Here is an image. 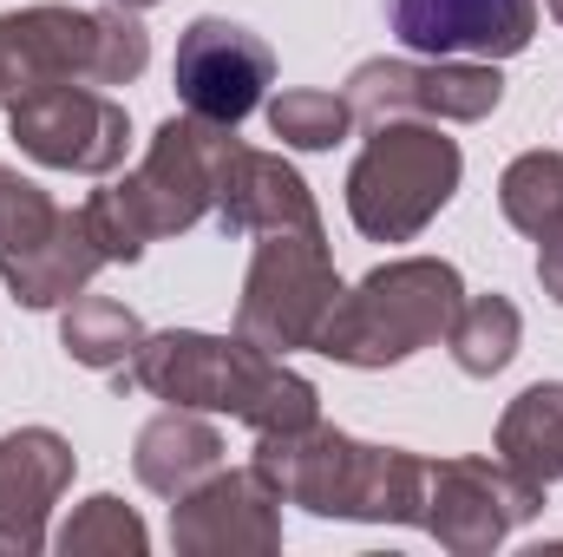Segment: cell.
Segmentation results:
<instances>
[{
	"label": "cell",
	"instance_id": "cell-8",
	"mask_svg": "<svg viewBox=\"0 0 563 557\" xmlns=\"http://www.w3.org/2000/svg\"><path fill=\"white\" fill-rule=\"evenodd\" d=\"M544 485H531L525 472H511L505 459H426V512L420 532L439 538V551L452 557H492L518 525L544 518Z\"/></svg>",
	"mask_w": 563,
	"mask_h": 557
},
{
	"label": "cell",
	"instance_id": "cell-25",
	"mask_svg": "<svg viewBox=\"0 0 563 557\" xmlns=\"http://www.w3.org/2000/svg\"><path fill=\"white\" fill-rule=\"evenodd\" d=\"M20 86H26V79H20V59H13V46H7V33H0V106H7Z\"/></svg>",
	"mask_w": 563,
	"mask_h": 557
},
{
	"label": "cell",
	"instance_id": "cell-15",
	"mask_svg": "<svg viewBox=\"0 0 563 557\" xmlns=\"http://www.w3.org/2000/svg\"><path fill=\"white\" fill-rule=\"evenodd\" d=\"M106 270L92 230H86V210H59L53 230L13 256H0V282L20 308H66L73 295H86L92 276Z\"/></svg>",
	"mask_w": 563,
	"mask_h": 557
},
{
	"label": "cell",
	"instance_id": "cell-13",
	"mask_svg": "<svg viewBox=\"0 0 563 557\" xmlns=\"http://www.w3.org/2000/svg\"><path fill=\"white\" fill-rule=\"evenodd\" d=\"M79 452L53 426L0 433V557H40L53 545V505L66 499Z\"/></svg>",
	"mask_w": 563,
	"mask_h": 557
},
{
	"label": "cell",
	"instance_id": "cell-23",
	"mask_svg": "<svg viewBox=\"0 0 563 557\" xmlns=\"http://www.w3.org/2000/svg\"><path fill=\"white\" fill-rule=\"evenodd\" d=\"M66 204H53L33 177H20V171H7L0 164V256H13V250H26V243H40L46 230H53V217H59Z\"/></svg>",
	"mask_w": 563,
	"mask_h": 557
},
{
	"label": "cell",
	"instance_id": "cell-21",
	"mask_svg": "<svg viewBox=\"0 0 563 557\" xmlns=\"http://www.w3.org/2000/svg\"><path fill=\"white\" fill-rule=\"evenodd\" d=\"M263 112H269V132H276L288 151H334V144L354 132V106H347V92L295 86V92H276Z\"/></svg>",
	"mask_w": 563,
	"mask_h": 557
},
{
	"label": "cell",
	"instance_id": "cell-7",
	"mask_svg": "<svg viewBox=\"0 0 563 557\" xmlns=\"http://www.w3.org/2000/svg\"><path fill=\"white\" fill-rule=\"evenodd\" d=\"M7 139L46 171H79V177H112L132 144V112L106 86L79 79H40L7 99Z\"/></svg>",
	"mask_w": 563,
	"mask_h": 557
},
{
	"label": "cell",
	"instance_id": "cell-24",
	"mask_svg": "<svg viewBox=\"0 0 563 557\" xmlns=\"http://www.w3.org/2000/svg\"><path fill=\"white\" fill-rule=\"evenodd\" d=\"M538 282H544V295L563 308V230L538 237Z\"/></svg>",
	"mask_w": 563,
	"mask_h": 557
},
{
	"label": "cell",
	"instance_id": "cell-6",
	"mask_svg": "<svg viewBox=\"0 0 563 557\" xmlns=\"http://www.w3.org/2000/svg\"><path fill=\"white\" fill-rule=\"evenodd\" d=\"M341 270L328 250V230H263L256 256L243 270V295H236V335H250L269 354H295L321 341V321L341 302Z\"/></svg>",
	"mask_w": 563,
	"mask_h": 557
},
{
	"label": "cell",
	"instance_id": "cell-18",
	"mask_svg": "<svg viewBox=\"0 0 563 557\" xmlns=\"http://www.w3.org/2000/svg\"><path fill=\"white\" fill-rule=\"evenodd\" d=\"M518 341H525V315H518V302L511 295H465L459 302V315H452V328H445V354L459 361V374H472V381H492V374H505L511 361H518Z\"/></svg>",
	"mask_w": 563,
	"mask_h": 557
},
{
	"label": "cell",
	"instance_id": "cell-26",
	"mask_svg": "<svg viewBox=\"0 0 563 557\" xmlns=\"http://www.w3.org/2000/svg\"><path fill=\"white\" fill-rule=\"evenodd\" d=\"M112 7H132V13H144V7H157V0H112Z\"/></svg>",
	"mask_w": 563,
	"mask_h": 557
},
{
	"label": "cell",
	"instance_id": "cell-16",
	"mask_svg": "<svg viewBox=\"0 0 563 557\" xmlns=\"http://www.w3.org/2000/svg\"><path fill=\"white\" fill-rule=\"evenodd\" d=\"M217 466H223V433L197 407H164V414L144 419L139 439H132V472H139L144 492H157V499H184Z\"/></svg>",
	"mask_w": 563,
	"mask_h": 557
},
{
	"label": "cell",
	"instance_id": "cell-10",
	"mask_svg": "<svg viewBox=\"0 0 563 557\" xmlns=\"http://www.w3.org/2000/svg\"><path fill=\"white\" fill-rule=\"evenodd\" d=\"M170 86L184 99V112L197 119H217V125H243L250 112L269 106V86H276V53L223 20V13H203L184 26L177 40V59H170Z\"/></svg>",
	"mask_w": 563,
	"mask_h": 557
},
{
	"label": "cell",
	"instance_id": "cell-1",
	"mask_svg": "<svg viewBox=\"0 0 563 557\" xmlns=\"http://www.w3.org/2000/svg\"><path fill=\"white\" fill-rule=\"evenodd\" d=\"M119 387H139L164 407H197V414H230L250 433H295L321 419V394L308 374L288 368V354L256 348L250 335H203V328H164L144 335Z\"/></svg>",
	"mask_w": 563,
	"mask_h": 557
},
{
	"label": "cell",
	"instance_id": "cell-3",
	"mask_svg": "<svg viewBox=\"0 0 563 557\" xmlns=\"http://www.w3.org/2000/svg\"><path fill=\"white\" fill-rule=\"evenodd\" d=\"M230 139H236V125H217V119H197V112L164 119L144 144L139 171L79 204L99 256L106 263H139L157 237H177V230L203 223L217 210V164H223Z\"/></svg>",
	"mask_w": 563,
	"mask_h": 557
},
{
	"label": "cell",
	"instance_id": "cell-19",
	"mask_svg": "<svg viewBox=\"0 0 563 557\" xmlns=\"http://www.w3.org/2000/svg\"><path fill=\"white\" fill-rule=\"evenodd\" d=\"M139 341H144L139 308H125L112 295H73L66 315H59V348L92 374H125Z\"/></svg>",
	"mask_w": 563,
	"mask_h": 557
},
{
	"label": "cell",
	"instance_id": "cell-9",
	"mask_svg": "<svg viewBox=\"0 0 563 557\" xmlns=\"http://www.w3.org/2000/svg\"><path fill=\"white\" fill-rule=\"evenodd\" d=\"M354 119H432L478 125L505 106V79L492 59H361L347 73Z\"/></svg>",
	"mask_w": 563,
	"mask_h": 557
},
{
	"label": "cell",
	"instance_id": "cell-17",
	"mask_svg": "<svg viewBox=\"0 0 563 557\" xmlns=\"http://www.w3.org/2000/svg\"><path fill=\"white\" fill-rule=\"evenodd\" d=\"M498 459L511 466V472H525L531 485H558L563 479V381H531L505 419H498Z\"/></svg>",
	"mask_w": 563,
	"mask_h": 557
},
{
	"label": "cell",
	"instance_id": "cell-11",
	"mask_svg": "<svg viewBox=\"0 0 563 557\" xmlns=\"http://www.w3.org/2000/svg\"><path fill=\"white\" fill-rule=\"evenodd\" d=\"M170 545L184 557H269L282 551V492L250 466H217L203 485L170 499Z\"/></svg>",
	"mask_w": 563,
	"mask_h": 557
},
{
	"label": "cell",
	"instance_id": "cell-27",
	"mask_svg": "<svg viewBox=\"0 0 563 557\" xmlns=\"http://www.w3.org/2000/svg\"><path fill=\"white\" fill-rule=\"evenodd\" d=\"M544 7H551V13H558V20H563V0H544Z\"/></svg>",
	"mask_w": 563,
	"mask_h": 557
},
{
	"label": "cell",
	"instance_id": "cell-22",
	"mask_svg": "<svg viewBox=\"0 0 563 557\" xmlns=\"http://www.w3.org/2000/svg\"><path fill=\"white\" fill-rule=\"evenodd\" d=\"M144 545H151V532H144V518L119 499V492H92V499L53 532V551H66V557H92V551L144 557Z\"/></svg>",
	"mask_w": 563,
	"mask_h": 557
},
{
	"label": "cell",
	"instance_id": "cell-4",
	"mask_svg": "<svg viewBox=\"0 0 563 557\" xmlns=\"http://www.w3.org/2000/svg\"><path fill=\"white\" fill-rule=\"evenodd\" d=\"M465 302V282L445 256H400L380 263L354 288H341L334 315L321 321L314 354L341 368H400L420 348H439L452 315Z\"/></svg>",
	"mask_w": 563,
	"mask_h": 557
},
{
	"label": "cell",
	"instance_id": "cell-14",
	"mask_svg": "<svg viewBox=\"0 0 563 557\" xmlns=\"http://www.w3.org/2000/svg\"><path fill=\"white\" fill-rule=\"evenodd\" d=\"M210 217L230 237H263V230H314L321 204L282 151H256V144L230 139L223 164H217V210Z\"/></svg>",
	"mask_w": 563,
	"mask_h": 557
},
{
	"label": "cell",
	"instance_id": "cell-20",
	"mask_svg": "<svg viewBox=\"0 0 563 557\" xmlns=\"http://www.w3.org/2000/svg\"><path fill=\"white\" fill-rule=\"evenodd\" d=\"M498 210L531 243L563 230V151H525L498 171Z\"/></svg>",
	"mask_w": 563,
	"mask_h": 557
},
{
	"label": "cell",
	"instance_id": "cell-12",
	"mask_svg": "<svg viewBox=\"0 0 563 557\" xmlns=\"http://www.w3.org/2000/svg\"><path fill=\"white\" fill-rule=\"evenodd\" d=\"M400 46L426 59H511L538 33V0H380Z\"/></svg>",
	"mask_w": 563,
	"mask_h": 557
},
{
	"label": "cell",
	"instance_id": "cell-5",
	"mask_svg": "<svg viewBox=\"0 0 563 557\" xmlns=\"http://www.w3.org/2000/svg\"><path fill=\"white\" fill-rule=\"evenodd\" d=\"M465 151L432 119H380L347 164V217L367 243H413L459 197Z\"/></svg>",
	"mask_w": 563,
	"mask_h": 557
},
{
	"label": "cell",
	"instance_id": "cell-2",
	"mask_svg": "<svg viewBox=\"0 0 563 557\" xmlns=\"http://www.w3.org/2000/svg\"><path fill=\"white\" fill-rule=\"evenodd\" d=\"M276 479L282 505H301L314 518L347 525H420L426 512V459L407 446L354 439L328 419H308L295 433H256L250 452Z\"/></svg>",
	"mask_w": 563,
	"mask_h": 557
}]
</instances>
